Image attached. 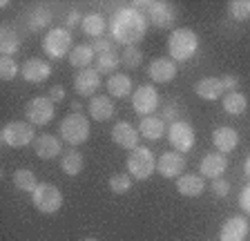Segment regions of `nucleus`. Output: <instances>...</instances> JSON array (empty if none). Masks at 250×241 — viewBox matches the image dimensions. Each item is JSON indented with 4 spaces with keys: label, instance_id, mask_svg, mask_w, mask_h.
I'll return each mask as SVG.
<instances>
[{
    "label": "nucleus",
    "instance_id": "f257e3e1",
    "mask_svg": "<svg viewBox=\"0 0 250 241\" xmlns=\"http://www.w3.org/2000/svg\"><path fill=\"white\" fill-rule=\"evenodd\" d=\"M146 29H147V16L130 5L123 7V9H116L112 14V20H109V34H112L114 42L125 45V47L139 45L143 40V36H146Z\"/></svg>",
    "mask_w": 250,
    "mask_h": 241
},
{
    "label": "nucleus",
    "instance_id": "f03ea898",
    "mask_svg": "<svg viewBox=\"0 0 250 241\" xmlns=\"http://www.w3.org/2000/svg\"><path fill=\"white\" fill-rule=\"evenodd\" d=\"M199 49V36L197 32L188 29V27H179L170 34L167 38V52L174 63H183V60H190V58L197 54Z\"/></svg>",
    "mask_w": 250,
    "mask_h": 241
},
{
    "label": "nucleus",
    "instance_id": "7ed1b4c3",
    "mask_svg": "<svg viewBox=\"0 0 250 241\" xmlns=\"http://www.w3.org/2000/svg\"><path fill=\"white\" fill-rule=\"evenodd\" d=\"M42 49L49 58H65L74 49V36L67 27H52L42 38Z\"/></svg>",
    "mask_w": 250,
    "mask_h": 241
},
{
    "label": "nucleus",
    "instance_id": "20e7f679",
    "mask_svg": "<svg viewBox=\"0 0 250 241\" xmlns=\"http://www.w3.org/2000/svg\"><path fill=\"white\" fill-rule=\"evenodd\" d=\"M58 134L65 143H69L72 147L81 145L89 139V119L83 114H69L61 120L58 125Z\"/></svg>",
    "mask_w": 250,
    "mask_h": 241
},
{
    "label": "nucleus",
    "instance_id": "39448f33",
    "mask_svg": "<svg viewBox=\"0 0 250 241\" xmlns=\"http://www.w3.org/2000/svg\"><path fill=\"white\" fill-rule=\"evenodd\" d=\"M127 174L136 181H146L152 177V172H156V159L152 154L150 147L139 145L136 150H132L130 157H127Z\"/></svg>",
    "mask_w": 250,
    "mask_h": 241
},
{
    "label": "nucleus",
    "instance_id": "423d86ee",
    "mask_svg": "<svg viewBox=\"0 0 250 241\" xmlns=\"http://www.w3.org/2000/svg\"><path fill=\"white\" fill-rule=\"evenodd\" d=\"M2 143L9 147H25L36 141V130L29 120H9L0 134Z\"/></svg>",
    "mask_w": 250,
    "mask_h": 241
},
{
    "label": "nucleus",
    "instance_id": "0eeeda50",
    "mask_svg": "<svg viewBox=\"0 0 250 241\" xmlns=\"http://www.w3.org/2000/svg\"><path fill=\"white\" fill-rule=\"evenodd\" d=\"M31 201H34L38 212L54 215L62 205V192L54 183H38V188L31 192Z\"/></svg>",
    "mask_w": 250,
    "mask_h": 241
},
{
    "label": "nucleus",
    "instance_id": "6e6552de",
    "mask_svg": "<svg viewBox=\"0 0 250 241\" xmlns=\"http://www.w3.org/2000/svg\"><path fill=\"white\" fill-rule=\"evenodd\" d=\"M54 112H56V103L49 96H36L25 105V116L34 127L47 125L54 119Z\"/></svg>",
    "mask_w": 250,
    "mask_h": 241
},
{
    "label": "nucleus",
    "instance_id": "1a4fd4ad",
    "mask_svg": "<svg viewBox=\"0 0 250 241\" xmlns=\"http://www.w3.org/2000/svg\"><path fill=\"white\" fill-rule=\"evenodd\" d=\"M147 22L154 25L156 29H170L174 22H177V11L170 2H161V0H154V2H147Z\"/></svg>",
    "mask_w": 250,
    "mask_h": 241
},
{
    "label": "nucleus",
    "instance_id": "9d476101",
    "mask_svg": "<svg viewBox=\"0 0 250 241\" xmlns=\"http://www.w3.org/2000/svg\"><path fill=\"white\" fill-rule=\"evenodd\" d=\"M132 107L139 116H150L159 107V92L154 85H141L132 92Z\"/></svg>",
    "mask_w": 250,
    "mask_h": 241
},
{
    "label": "nucleus",
    "instance_id": "9b49d317",
    "mask_svg": "<svg viewBox=\"0 0 250 241\" xmlns=\"http://www.w3.org/2000/svg\"><path fill=\"white\" fill-rule=\"evenodd\" d=\"M167 139H170V145L174 147L177 152H188V150H192V145H194V130L186 120H177V123H172L170 130H167Z\"/></svg>",
    "mask_w": 250,
    "mask_h": 241
},
{
    "label": "nucleus",
    "instance_id": "f8f14e48",
    "mask_svg": "<svg viewBox=\"0 0 250 241\" xmlns=\"http://www.w3.org/2000/svg\"><path fill=\"white\" fill-rule=\"evenodd\" d=\"M186 170V159L181 152H163L156 159V172L166 179H177Z\"/></svg>",
    "mask_w": 250,
    "mask_h": 241
},
{
    "label": "nucleus",
    "instance_id": "ddd939ff",
    "mask_svg": "<svg viewBox=\"0 0 250 241\" xmlns=\"http://www.w3.org/2000/svg\"><path fill=\"white\" fill-rule=\"evenodd\" d=\"M139 139H141L139 130L132 127L127 120H119L112 127V141L119 147H123V150H136L139 147Z\"/></svg>",
    "mask_w": 250,
    "mask_h": 241
},
{
    "label": "nucleus",
    "instance_id": "4468645a",
    "mask_svg": "<svg viewBox=\"0 0 250 241\" xmlns=\"http://www.w3.org/2000/svg\"><path fill=\"white\" fill-rule=\"evenodd\" d=\"M21 76L27 83H45L52 76V65L42 60V58H29L25 65L21 67Z\"/></svg>",
    "mask_w": 250,
    "mask_h": 241
},
{
    "label": "nucleus",
    "instance_id": "2eb2a0df",
    "mask_svg": "<svg viewBox=\"0 0 250 241\" xmlns=\"http://www.w3.org/2000/svg\"><path fill=\"white\" fill-rule=\"evenodd\" d=\"M226 170H228V159H226V154H221V152L206 154V157L201 159V163H199L201 177H208V179H212V181L224 177Z\"/></svg>",
    "mask_w": 250,
    "mask_h": 241
},
{
    "label": "nucleus",
    "instance_id": "dca6fc26",
    "mask_svg": "<svg viewBox=\"0 0 250 241\" xmlns=\"http://www.w3.org/2000/svg\"><path fill=\"white\" fill-rule=\"evenodd\" d=\"M99 87H101V74L96 69L92 67L81 69L74 76V89H76L78 96H92L99 92Z\"/></svg>",
    "mask_w": 250,
    "mask_h": 241
},
{
    "label": "nucleus",
    "instance_id": "f3484780",
    "mask_svg": "<svg viewBox=\"0 0 250 241\" xmlns=\"http://www.w3.org/2000/svg\"><path fill=\"white\" fill-rule=\"evenodd\" d=\"M147 76H150V80H154V83H170V80H174V76H177V63H174L170 56L154 58L150 63V67H147Z\"/></svg>",
    "mask_w": 250,
    "mask_h": 241
},
{
    "label": "nucleus",
    "instance_id": "a211bd4d",
    "mask_svg": "<svg viewBox=\"0 0 250 241\" xmlns=\"http://www.w3.org/2000/svg\"><path fill=\"white\" fill-rule=\"evenodd\" d=\"M248 237V219L246 217H230L224 221L219 239L221 241H246Z\"/></svg>",
    "mask_w": 250,
    "mask_h": 241
},
{
    "label": "nucleus",
    "instance_id": "6ab92c4d",
    "mask_svg": "<svg viewBox=\"0 0 250 241\" xmlns=\"http://www.w3.org/2000/svg\"><path fill=\"white\" fill-rule=\"evenodd\" d=\"M34 152L38 154V159L49 161V159H56L58 154L62 152V143H61V139L54 137V134H41V137L34 141Z\"/></svg>",
    "mask_w": 250,
    "mask_h": 241
},
{
    "label": "nucleus",
    "instance_id": "aec40b11",
    "mask_svg": "<svg viewBox=\"0 0 250 241\" xmlns=\"http://www.w3.org/2000/svg\"><path fill=\"white\" fill-rule=\"evenodd\" d=\"M54 20V14L47 9L45 5H38V7H31L27 9L25 14V25L29 32H42L45 27H49Z\"/></svg>",
    "mask_w": 250,
    "mask_h": 241
},
{
    "label": "nucleus",
    "instance_id": "412c9836",
    "mask_svg": "<svg viewBox=\"0 0 250 241\" xmlns=\"http://www.w3.org/2000/svg\"><path fill=\"white\" fill-rule=\"evenodd\" d=\"M194 92L199 94V99H206V100H217V99H224L226 89L224 83H221V76H206L201 79L197 85H194Z\"/></svg>",
    "mask_w": 250,
    "mask_h": 241
},
{
    "label": "nucleus",
    "instance_id": "4be33fe9",
    "mask_svg": "<svg viewBox=\"0 0 250 241\" xmlns=\"http://www.w3.org/2000/svg\"><path fill=\"white\" fill-rule=\"evenodd\" d=\"M87 114L92 116L94 120L103 123V120L114 116V103H112L109 96H92L87 103Z\"/></svg>",
    "mask_w": 250,
    "mask_h": 241
},
{
    "label": "nucleus",
    "instance_id": "5701e85b",
    "mask_svg": "<svg viewBox=\"0 0 250 241\" xmlns=\"http://www.w3.org/2000/svg\"><path fill=\"white\" fill-rule=\"evenodd\" d=\"M212 141H214L219 152L228 154L239 145V132L232 130V127H217V130L212 132Z\"/></svg>",
    "mask_w": 250,
    "mask_h": 241
},
{
    "label": "nucleus",
    "instance_id": "b1692460",
    "mask_svg": "<svg viewBox=\"0 0 250 241\" xmlns=\"http://www.w3.org/2000/svg\"><path fill=\"white\" fill-rule=\"evenodd\" d=\"M166 132V120L159 116H143L139 123V134L146 137L147 141H159Z\"/></svg>",
    "mask_w": 250,
    "mask_h": 241
},
{
    "label": "nucleus",
    "instance_id": "393cba45",
    "mask_svg": "<svg viewBox=\"0 0 250 241\" xmlns=\"http://www.w3.org/2000/svg\"><path fill=\"white\" fill-rule=\"evenodd\" d=\"M81 29H83L85 36H92L94 40H96V38H103L105 36L107 20H105L103 14L92 11V14H85V16H83V25H81Z\"/></svg>",
    "mask_w": 250,
    "mask_h": 241
},
{
    "label": "nucleus",
    "instance_id": "a878e982",
    "mask_svg": "<svg viewBox=\"0 0 250 241\" xmlns=\"http://www.w3.org/2000/svg\"><path fill=\"white\" fill-rule=\"evenodd\" d=\"M18 49H21V36H18V32L11 25H2V29H0V52H2V56L14 58V54Z\"/></svg>",
    "mask_w": 250,
    "mask_h": 241
},
{
    "label": "nucleus",
    "instance_id": "bb28decb",
    "mask_svg": "<svg viewBox=\"0 0 250 241\" xmlns=\"http://www.w3.org/2000/svg\"><path fill=\"white\" fill-rule=\"evenodd\" d=\"M177 190L183 197H199L206 190V183H203V177H199V174H181L177 181Z\"/></svg>",
    "mask_w": 250,
    "mask_h": 241
},
{
    "label": "nucleus",
    "instance_id": "cd10ccee",
    "mask_svg": "<svg viewBox=\"0 0 250 241\" xmlns=\"http://www.w3.org/2000/svg\"><path fill=\"white\" fill-rule=\"evenodd\" d=\"M107 92L114 99H125L132 92V79L127 74H112L107 79Z\"/></svg>",
    "mask_w": 250,
    "mask_h": 241
},
{
    "label": "nucleus",
    "instance_id": "c85d7f7f",
    "mask_svg": "<svg viewBox=\"0 0 250 241\" xmlns=\"http://www.w3.org/2000/svg\"><path fill=\"white\" fill-rule=\"evenodd\" d=\"M92 60H96V54H94L92 45H76V47L72 49V54H69V63H72V67H76L78 72H81V69H87L89 65H92Z\"/></svg>",
    "mask_w": 250,
    "mask_h": 241
},
{
    "label": "nucleus",
    "instance_id": "c756f323",
    "mask_svg": "<svg viewBox=\"0 0 250 241\" xmlns=\"http://www.w3.org/2000/svg\"><path fill=\"white\" fill-rule=\"evenodd\" d=\"M85 165V159L83 154L78 152V150H69V152H65L61 157V170L65 174H69V177H76V174H81V170H83Z\"/></svg>",
    "mask_w": 250,
    "mask_h": 241
},
{
    "label": "nucleus",
    "instance_id": "7c9ffc66",
    "mask_svg": "<svg viewBox=\"0 0 250 241\" xmlns=\"http://www.w3.org/2000/svg\"><path fill=\"white\" fill-rule=\"evenodd\" d=\"M221 103H224V110L232 116H239L248 110V99L241 92H228V94H224Z\"/></svg>",
    "mask_w": 250,
    "mask_h": 241
},
{
    "label": "nucleus",
    "instance_id": "2f4dec72",
    "mask_svg": "<svg viewBox=\"0 0 250 241\" xmlns=\"http://www.w3.org/2000/svg\"><path fill=\"white\" fill-rule=\"evenodd\" d=\"M14 185L21 192H34L38 188V181H36V174L31 172L27 168H21L14 172Z\"/></svg>",
    "mask_w": 250,
    "mask_h": 241
},
{
    "label": "nucleus",
    "instance_id": "473e14b6",
    "mask_svg": "<svg viewBox=\"0 0 250 241\" xmlns=\"http://www.w3.org/2000/svg\"><path fill=\"white\" fill-rule=\"evenodd\" d=\"M119 65H123L121 56L116 52H109V54H101V56H96V67L94 69H96L99 74H116Z\"/></svg>",
    "mask_w": 250,
    "mask_h": 241
},
{
    "label": "nucleus",
    "instance_id": "72a5a7b5",
    "mask_svg": "<svg viewBox=\"0 0 250 241\" xmlns=\"http://www.w3.org/2000/svg\"><path fill=\"white\" fill-rule=\"evenodd\" d=\"M130 188H132V177L130 174L119 172V174H112V177H109V190H112L114 194L130 192Z\"/></svg>",
    "mask_w": 250,
    "mask_h": 241
},
{
    "label": "nucleus",
    "instance_id": "f704fd0d",
    "mask_svg": "<svg viewBox=\"0 0 250 241\" xmlns=\"http://www.w3.org/2000/svg\"><path fill=\"white\" fill-rule=\"evenodd\" d=\"M121 60H123V65L127 69H136V67H141V63H143V52H141L136 45H132V47H125Z\"/></svg>",
    "mask_w": 250,
    "mask_h": 241
},
{
    "label": "nucleus",
    "instance_id": "c9c22d12",
    "mask_svg": "<svg viewBox=\"0 0 250 241\" xmlns=\"http://www.w3.org/2000/svg\"><path fill=\"white\" fill-rule=\"evenodd\" d=\"M228 11L234 20H248L250 18V0H232L228 5Z\"/></svg>",
    "mask_w": 250,
    "mask_h": 241
},
{
    "label": "nucleus",
    "instance_id": "e433bc0d",
    "mask_svg": "<svg viewBox=\"0 0 250 241\" xmlns=\"http://www.w3.org/2000/svg\"><path fill=\"white\" fill-rule=\"evenodd\" d=\"M18 72H21V67L11 56L0 58V76H2V80H14L18 76Z\"/></svg>",
    "mask_w": 250,
    "mask_h": 241
},
{
    "label": "nucleus",
    "instance_id": "4c0bfd02",
    "mask_svg": "<svg viewBox=\"0 0 250 241\" xmlns=\"http://www.w3.org/2000/svg\"><path fill=\"white\" fill-rule=\"evenodd\" d=\"M92 49H94V54H96V56H101V54H109V52H116L114 38H112V36L96 38V40L92 42Z\"/></svg>",
    "mask_w": 250,
    "mask_h": 241
},
{
    "label": "nucleus",
    "instance_id": "58836bf2",
    "mask_svg": "<svg viewBox=\"0 0 250 241\" xmlns=\"http://www.w3.org/2000/svg\"><path fill=\"white\" fill-rule=\"evenodd\" d=\"M161 116L163 120H172V123H177V116H179V105L174 103V100H170V103L163 105L161 110Z\"/></svg>",
    "mask_w": 250,
    "mask_h": 241
},
{
    "label": "nucleus",
    "instance_id": "ea45409f",
    "mask_svg": "<svg viewBox=\"0 0 250 241\" xmlns=\"http://www.w3.org/2000/svg\"><path fill=\"white\" fill-rule=\"evenodd\" d=\"M212 192H214V197H228L230 183L226 181V179H214L212 181Z\"/></svg>",
    "mask_w": 250,
    "mask_h": 241
},
{
    "label": "nucleus",
    "instance_id": "a19ab883",
    "mask_svg": "<svg viewBox=\"0 0 250 241\" xmlns=\"http://www.w3.org/2000/svg\"><path fill=\"white\" fill-rule=\"evenodd\" d=\"M76 25H83V16H81V11L78 9H69L67 16H65V27H76Z\"/></svg>",
    "mask_w": 250,
    "mask_h": 241
},
{
    "label": "nucleus",
    "instance_id": "79ce46f5",
    "mask_svg": "<svg viewBox=\"0 0 250 241\" xmlns=\"http://www.w3.org/2000/svg\"><path fill=\"white\" fill-rule=\"evenodd\" d=\"M221 83H224L226 94H228V92H237V87H239V79H237L234 74H226V76H221Z\"/></svg>",
    "mask_w": 250,
    "mask_h": 241
},
{
    "label": "nucleus",
    "instance_id": "37998d69",
    "mask_svg": "<svg viewBox=\"0 0 250 241\" xmlns=\"http://www.w3.org/2000/svg\"><path fill=\"white\" fill-rule=\"evenodd\" d=\"M239 205H241V210H244V212H248V215H250V183L246 185L244 190H241V194H239Z\"/></svg>",
    "mask_w": 250,
    "mask_h": 241
},
{
    "label": "nucleus",
    "instance_id": "c03bdc74",
    "mask_svg": "<svg viewBox=\"0 0 250 241\" xmlns=\"http://www.w3.org/2000/svg\"><path fill=\"white\" fill-rule=\"evenodd\" d=\"M49 99L54 100V103H61L62 99H65V87L62 85H54V87H49Z\"/></svg>",
    "mask_w": 250,
    "mask_h": 241
},
{
    "label": "nucleus",
    "instance_id": "a18cd8bd",
    "mask_svg": "<svg viewBox=\"0 0 250 241\" xmlns=\"http://www.w3.org/2000/svg\"><path fill=\"white\" fill-rule=\"evenodd\" d=\"M244 172H246V174H248V177H250V157L246 159V163H244Z\"/></svg>",
    "mask_w": 250,
    "mask_h": 241
},
{
    "label": "nucleus",
    "instance_id": "49530a36",
    "mask_svg": "<svg viewBox=\"0 0 250 241\" xmlns=\"http://www.w3.org/2000/svg\"><path fill=\"white\" fill-rule=\"evenodd\" d=\"M83 241H99V239H94V237H89V239H83Z\"/></svg>",
    "mask_w": 250,
    "mask_h": 241
}]
</instances>
